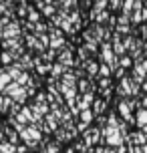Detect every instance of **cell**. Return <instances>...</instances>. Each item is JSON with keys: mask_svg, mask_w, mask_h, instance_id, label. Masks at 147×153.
Here are the masks:
<instances>
[]
</instances>
